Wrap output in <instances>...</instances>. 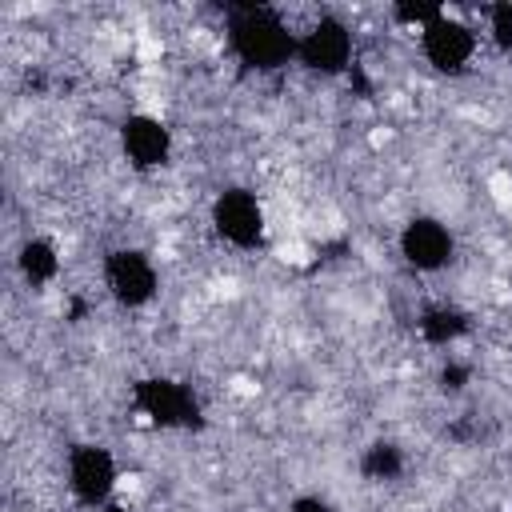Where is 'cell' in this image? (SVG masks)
Masks as SVG:
<instances>
[{"label":"cell","mask_w":512,"mask_h":512,"mask_svg":"<svg viewBox=\"0 0 512 512\" xmlns=\"http://www.w3.org/2000/svg\"><path fill=\"white\" fill-rule=\"evenodd\" d=\"M228 48L248 72H280L284 64H296V36L284 16L268 4H232L228 20Z\"/></svg>","instance_id":"cell-1"},{"label":"cell","mask_w":512,"mask_h":512,"mask_svg":"<svg viewBox=\"0 0 512 512\" xmlns=\"http://www.w3.org/2000/svg\"><path fill=\"white\" fill-rule=\"evenodd\" d=\"M132 408L152 424V428H200L204 424V408H200V396L172 380V376H140L132 380Z\"/></svg>","instance_id":"cell-2"},{"label":"cell","mask_w":512,"mask_h":512,"mask_svg":"<svg viewBox=\"0 0 512 512\" xmlns=\"http://www.w3.org/2000/svg\"><path fill=\"white\" fill-rule=\"evenodd\" d=\"M356 56L352 28L340 16H320L296 36V64L312 76H340Z\"/></svg>","instance_id":"cell-3"},{"label":"cell","mask_w":512,"mask_h":512,"mask_svg":"<svg viewBox=\"0 0 512 512\" xmlns=\"http://www.w3.org/2000/svg\"><path fill=\"white\" fill-rule=\"evenodd\" d=\"M212 232L240 252L264 244V204L248 188H224L212 200Z\"/></svg>","instance_id":"cell-4"},{"label":"cell","mask_w":512,"mask_h":512,"mask_svg":"<svg viewBox=\"0 0 512 512\" xmlns=\"http://www.w3.org/2000/svg\"><path fill=\"white\" fill-rule=\"evenodd\" d=\"M104 288L120 308H144V304H152V296L160 288V272L148 252L112 248L104 256Z\"/></svg>","instance_id":"cell-5"},{"label":"cell","mask_w":512,"mask_h":512,"mask_svg":"<svg viewBox=\"0 0 512 512\" xmlns=\"http://www.w3.org/2000/svg\"><path fill=\"white\" fill-rule=\"evenodd\" d=\"M420 52H424L432 72L464 76L472 68V60H476V32H472V24H464L452 12H444L440 20L420 28Z\"/></svg>","instance_id":"cell-6"},{"label":"cell","mask_w":512,"mask_h":512,"mask_svg":"<svg viewBox=\"0 0 512 512\" xmlns=\"http://www.w3.org/2000/svg\"><path fill=\"white\" fill-rule=\"evenodd\" d=\"M116 480H120V468L104 444H76L68 452V492L76 496V504L100 512L112 500Z\"/></svg>","instance_id":"cell-7"},{"label":"cell","mask_w":512,"mask_h":512,"mask_svg":"<svg viewBox=\"0 0 512 512\" xmlns=\"http://www.w3.org/2000/svg\"><path fill=\"white\" fill-rule=\"evenodd\" d=\"M396 248H400V260L408 268H416V272H440L456 256V240H452L448 224L436 220V216H412L400 228Z\"/></svg>","instance_id":"cell-8"},{"label":"cell","mask_w":512,"mask_h":512,"mask_svg":"<svg viewBox=\"0 0 512 512\" xmlns=\"http://www.w3.org/2000/svg\"><path fill=\"white\" fill-rule=\"evenodd\" d=\"M120 152L136 172H156L172 160V132L160 116L132 112L120 124Z\"/></svg>","instance_id":"cell-9"},{"label":"cell","mask_w":512,"mask_h":512,"mask_svg":"<svg viewBox=\"0 0 512 512\" xmlns=\"http://www.w3.org/2000/svg\"><path fill=\"white\" fill-rule=\"evenodd\" d=\"M472 328V316L456 304H428L420 316H416V332L424 344L432 348H452L456 340H464Z\"/></svg>","instance_id":"cell-10"},{"label":"cell","mask_w":512,"mask_h":512,"mask_svg":"<svg viewBox=\"0 0 512 512\" xmlns=\"http://www.w3.org/2000/svg\"><path fill=\"white\" fill-rule=\"evenodd\" d=\"M16 268H20V276H24L32 288H44V284H52L56 272H60V252H56L52 240L28 236V240L20 244V252H16Z\"/></svg>","instance_id":"cell-11"},{"label":"cell","mask_w":512,"mask_h":512,"mask_svg":"<svg viewBox=\"0 0 512 512\" xmlns=\"http://www.w3.org/2000/svg\"><path fill=\"white\" fill-rule=\"evenodd\" d=\"M404 468H408L404 448L392 444V440H372V444L360 452V476L372 480V484H392V480L404 476Z\"/></svg>","instance_id":"cell-12"},{"label":"cell","mask_w":512,"mask_h":512,"mask_svg":"<svg viewBox=\"0 0 512 512\" xmlns=\"http://www.w3.org/2000/svg\"><path fill=\"white\" fill-rule=\"evenodd\" d=\"M448 8L444 4H436V0H396L392 4V20L396 24H404V28H428L432 20H440Z\"/></svg>","instance_id":"cell-13"},{"label":"cell","mask_w":512,"mask_h":512,"mask_svg":"<svg viewBox=\"0 0 512 512\" xmlns=\"http://www.w3.org/2000/svg\"><path fill=\"white\" fill-rule=\"evenodd\" d=\"M488 36L500 52H512V0H500L488 8Z\"/></svg>","instance_id":"cell-14"},{"label":"cell","mask_w":512,"mask_h":512,"mask_svg":"<svg viewBox=\"0 0 512 512\" xmlns=\"http://www.w3.org/2000/svg\"><path fill=\"white\" fill-rule=\"evenodd\" d=\"M468 380H472V368L460 364V360H448V364L440 368V388H444V392H464Z\"/></svg>","instance_id":"cell-15"},{"label":"cell","mask_w":512,"mask_h":512,"mask_svg":"<svg viewBox=\"0 0 512 512\" xmlns=\"http://www.w3.org/2000/svg\"><path fill=\"white\" fill-rule=\"evenodd\" d=\"M288 512H336L324 496H312V492H304V496H296V500H288Z\"/></svg>","instance_id":"cell-16"},{"label":"cell","mask_w":512,"mask_h":512,"mask_svg":"<svg viewBox=\"0 0 512 512\" xmlns=\"http://www.w3.org/2000/svg\"><path fill=\"white\" fill-rule=\"evenodd\" d=\"M100 512H136V508H128V504H120V500H108Z\"/></svg>","instance_id":"cell-17"}]
</instances>
